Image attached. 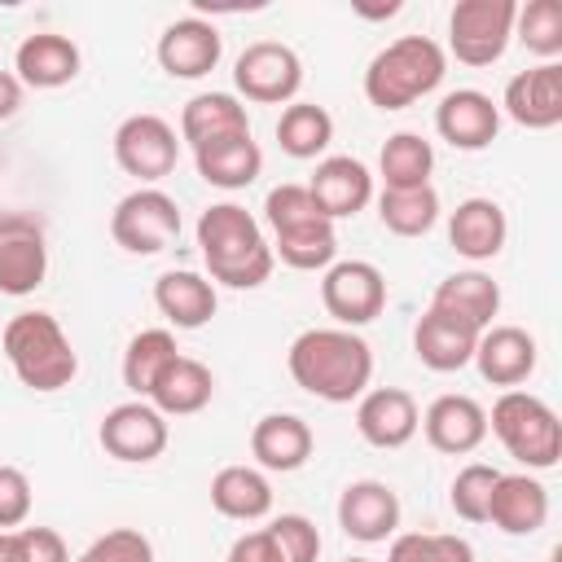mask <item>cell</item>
<instances>
[{"mask_svg": "<svg viewBox=\"0 0 562 562\" xmlns=\"http://www.w3.org/2000/svg\"><path fill=\"white\" fill-rule=\"evenodd\" d=\"M422 426L417 400L400 386H373L356 404V430L373 448H404Z\"/></svg>", "mask_w": 562, "mask_h": 562, "instance_id": "cell-17", "label": "cell"}, {"mask_svg": "<svg viewBox=\"0 0 562 562\" xmlns=\"http://www.w3.org/2000/svg\"><path fill=\"white\" fill-rule=\"evenodd\" d=\"M48 277L44 228L22 211H0V294H31Z\"/></svg>", "mask_w": 562, "mask_h": 562, "instance_id": "cell-11", "label": "cell"}, {"mask_svg": "<svg viewBox=\"0 0 562 562\" xmlns=\"http://www.w3.org/2000/svg\"><path fill=\"white\" fill-rule=\"evenodd\" d=\"M18 110H22V83H18V75L0 70V123L13 119Z\"/></svg>", "mask_w": 562, "mask_h": 562, "instance_id": "cell-46", "label": "cell"}, {"mask_svg": "<svg viewBox=\"0 0 562 562\" xmlns=\"http://www.w3.org/2000/svg\"><path fill=\"white\" fill-rule=\"evenodd\" d=\"M549 518V492L531 474H501L487 501V522H496L505 536H531Z\"/></svg>", "mask_w": 562, "mask_h": 562, "instance_id": "cell-23", "label": "cell"}, {"mask_svg": "<svg viewBox=\"0 0 562 562\" xmlns=\"http://www.w3.org/2000/svg\"><path fill=\"white\" fill-rule=\"evenodd\" d=\"M0 562H26V536L18 531H0Z\"/></svg>", "mask_w": 562, "mask_h": 562, "instance_id": "cell-47", "label": "cell"}, {"mask_svg": "<svg viewBox=\"0 0 562 562\" xmlns=\"http://www.w3.org/2000/svg\"><path fill=\"white\" fill-rule=\"evenodd\" d=\"M312 215H321V211H316L307 184H277V189L263 198V220L272 224V233H277V228H290V224H303V220H312Z\"/></svg>", "mask_w": 562, "mask_h": 562, "instance_id": "cell-42", "label": "cell"}, {"mask_svg": "<svg viewBox=\"0 0 562 562\" xmlns=\"http://www.w3.org/2000/svg\"><path fill=\"white\" fill-rule=\"evenodd\" d=\"M430 307H439V312H448V316H457V321H465V325H474L483 334L492 325V316L501 312V285L479 268L452 272V277H443L435 285Z\"/></svg>", "mask_w": 562, "mask_h": 562, "instance_id": "cell-28", "label": "cell"}, {"mask_svg": "<svg viewBox=\"0 0 562 562\" xmlns=\"http://www.w3.org/2000/svg\"><path fill=\"white\" fill-rule=\"evenodd\" d=\"M474 364H479V378L492 382V386H518L531 378L536 369V338L518 325H487L479 334V347H474Z\"/></svg>", "mask_w": 562, "mask_h": 562, "instance_id": "cell-20", "label": "cell"}, {"mask_svg": "<svg viewBox=\"0 0 562 562\" xmlns=\"http://www.w3.org/2000/svg\"><path fill=\"white\" fill-rule=\"evenodd\" d=\"M321 303H325V312H329L342 329L369 325V321H378L382 307H386V277H382V268L369 263V259H338V263L325 268Z\"/></svg>", "mask_w": 562, "mask_h": 562, "instance_id": "cell-8", "label": "cell"}, {"mask_svg": "<svg viewBox=\"0 0 562 562\" xmlns=\"http://www.w3.org/2000/svg\"><path fill=\"white\" fill-rule=\"evenodd\" d=\"M224 40L206 18H180L158 35V66L171 79H202L220 66Z\"/></svg>", "mask_w": 562, "mask_h": 562, "instance_id": "cell-18", "label": "cell"}, {"mask_svg": "<svg viewBox=\"0 0 562 562\" xmlns=\"http://www.w3.org/2000/svg\"><path fill=\"white\" fill-rule=\"evenodd\" d=\"M435 132L452 149H487L501 132V105L479 88H457L435 105Z\"/></svg>", "mask_w": 562, "mask_h": 562, "instance_id": "cell-14", "label": "cell"}, {"mask_svg": "<svg viewBox=\"0 0 562 562\" xmlns=\"http://www.w3.org/2000/svg\"><path fill=\"white\" fill-rule=\"evenodd\" d=\"M193 162H198V176L206 184H215V189H246L263 171V149L250 136H228V140L193 149Z\"/></svg>", "mask_w": 562, "mask_h": 562, "instance_id": "cell-30", "label": "cell"}, {"mask_svg": "<svg viewBox=\"0 0 562 562\" xmlns=\"http://www.w3.org/2000/svg\"><path fill=\"white\" fill-rule=\"evenodd\" d=\"M448 57L430 35H400L391 40L364 70V97L378 110H404L443 83Z\"/></svg>", "mask_w": 562, "mask_h": 562, "instance_id": "cell-3", "label": "cell"}, {"mask_svg": "<svg viewBox=\"0 0 562 562\" xmlns=\"http://www.w3.org/2000/svg\"><path fill=\"white\" fill-rule=\"evenodd\" d=\"M31 518V479L18 465H0V531H18Z\"/></svg>", "mask_w": 562, "mask_h": 562, "instance_id": "cell-43", "label": "cell"}, {"mask_svg": "<svg viewBox=\"0 0 562 562\" xmlns=\"http://www.w3.org/2000/svg\"><path fill=\"white\" fill-rule=\"evenodd\" d=\"M180 136L193 149L215 145V140H228V136H250L246 105L233 92H198L184 105V114H180Z\"/></svg>", "mask_w": 562, "mask_h": 562, "instance_id": "cell-26", "label": "cell"}, {"mask_svg": "<svg viewBox=\"0 0 562 562\" xmlns=\"http://www.w3.org/2000/svg\"><path fill=\"white\" fill-rule=\"evenodd\" d=\"M272 237H277L272 241V259H281L285 268H299V272L329 268L334 255H338V233H334V220H325V215H312L303 224L277 228Z\"/></svg>", "mask_w": 562, "mask_h": 562, "instance_id": "cell-31", "label": "cell"}, {"mask_svg": "<svg viewBox=\"0 0 562 562\" xmlns=\"http://www.w3.org/2000/svg\"><path fill=\"white\" fill-rule=\"evenodd\" d=\"M4 356L31 391H61L79 373V356L53 312H18L4 325Z\"/></svg>", "mask_w": 562, "mask_h": 562, "instance_id": "cell-4", "label": "cell"}, {"mask_svg": "<svg viewBox=\"0 0 562 562\" xmlns=\"http://www.w3.org/2000/svg\"><path fill=\"white\" fill-rule=\"evenodd\" d=\"M496 479H501V470H492V465H483V461L465 465V470L452 479V492H448L452 509H457L465 522H487V501H492Z\"/></svg>", "mask_w": 562, "mask_h": 562, "instance_id": "cell-39", "label": "cell"}, {"mask_svg": "<svg viewBox=\"0 0 562 562\" xmlns=\"http://www.w3.org/2000/svg\"><path fill=\"white\" fill-rule=\"evenodd\" d=\"M211 395H215L211 369H206L202 360H193V356H176V360L158 373V382H154V391H149V404H154L162 417H189V413H202V408L211 404Z\"/></svg>", "mask_w": 562, "mask_h": 562, "instance_id": "cell-27", "label": "cell"}, {"mask_svg": "<svg viewBox=\"0 0 562 562\" xmlns=\"http://www.w3.org/2000/svg\"><path fill=\"white\" fill-rule=\"evenodd\" d=\"M514 0H461L448 13V48L465 66H492L505 57L514 35Z\"/></svg>", "mask_w": 562, "mask_h": 562, "instance_id": "cell-6", "label": "cell"}, {"mask_svg": "<svg viewBox=\"0 0 562 562\" xmlns=\"http://www.w3.org/2000/svg\"><path fill=\"white\" fill-rule=\"evenodd\" d=\"M474 347H479V329L439 312V307H426V316L417 321L413 329V351L426 369L435 373H457L474 360Z\"/></svg>", "mask_w": 562, "mask_h": 562, "instance_id": "cell-19", "label": "cell"}, {"mask_svg": "<svg viewBox=\"0 0 562 562\" xmlns=\"http://www.w3.org/2000/svg\"><path fill=\"white\" fill-rule=\"evenodd\" d=\"M329 140H334V119H329L325 105L294 101V105L281 110V119H277V145L290 158H316V154H325Z\"/></svg>", "mask_w": 562, "mask_h": 562, "instance_id": "cell-35", "label": "cell"}, {"mask_svg": "<svg viewBox=\"0 0 562 562\" xmlns=\"http://www.w3.org/2000/svg\"><path fill=\"white\" fill-rule=\"evenodd\" d=\"M378 171H382V184L386 189H417V184H430V171H435V149L426 136L417 132H395L386 136L382 154H378Z\"/></svg>", "mask_w": 562, "mask_h": 562, "instance_id": "cell-34", "label": "cell"}, {"mask_svg": "<svg viewBox=\"0 0 562 562\" xmlns=\"http://www.w3.org/2000/svg\"><path fill=\"white\" fill-rule=\"evenodd\" d=\"M514 31L527 53L558 57L562 53V4L558 0H527V9L514 13Z\"/></svg>", "mask_w": 562, "mask_h": 562, "instance_id": "cell-37", "label": "cell"}, {"mask_svg": "<svg viewBox=\"0 0 562 562\" xmlns=\"http://www.w3.org/2000/svg\"><path fill=\"white\" fill-rule=\"evenodd\" d=\"M505 114L518 123V127H531V132H549L562 123V66L558 61H540L522 75H514L505 83Z\"/></svg>", "mask_w": 562, "mask_h": 562, "instance_id": "cell-13", "label": "cell"}, {"mask_svg": "<svg viewBox=\"0 0 562 562\" xmlns=\"http://www.w3.org/2000/svg\"><path fill=\"white\" fill-rule=\"evenodd\" d=\"M338 527L360 544H382L400 527V496L378 479H356L338 496Z\"/></svg>", "mask_w": 562, "mask_h": 562, "instance_id": "cell-15", "label": "cell"}, {"mask_svg": "<svg viewBox=\"0 0 562 562\" xmlns=\"http://www.w3.org/2000/svg\"><path fill=\"white\" fill-rule=\"evenodd\" d=\"M154 303L176 329H202L215 316V285L198 272H162L154 281Z\"/></svg>", "mask_w": 562, "mask_h": 562, "instance_id": "cell-29", "label": "cell"}, {"mask_svg": "<svg viewBox=\"0 0 562 562\" xmlns=\"http://www.w3.org/2000/svg\"><path fill=\"white\" fill-rule=\"evenodd\" d=\"M228 562H281V549L272 544L268 527H259V531H246V536L233 540Z\"/></svg>", "mask_w": 562, "mask_h": 562, "instance_id": "cell-45", "label": "cell"}, {"mask_svg": "<svg viewBox=\"0 0 562 562\" xmlns=\"http://www.w3.org/2000/svg\"><path fill=\"white\" fill-rule=\"evenodd\" d=\"M176 158H180V140H176V127L158 114H132L119 123L114 132V162L136 176L140 184H154L162 176L176 171Z\"/></svg>", "mask_w": 562, "mask_h": 562, "instance_id": "cell-10", "label": "cell"}, {"mask_svg": "<svg viewBox=\"0 0 562 562\" xmlns=\"http://www.w3.org/2000/svg\"><path fill=\"white\" fill-rule=\"evenodd\" d=\"M13 70L22 88H66L79 75V48L57 31H35L18 44Z\"/></svg>", "mask_w": 562, "mask_h": 562, "instance_id": "cell-22", "label": "cell"}, {"mask_svg": "<svg viewBox=\"0 0 562 562\" xmlns=\"http://www.w3.org/2000/svg\"><path fill=\"white\" fill-rule=\"evenodd\" d=\"M422 430L430 439L435 452H448V457H465L474 452L483 439H487V413L479 400L470 395H439L426 417H422Z\"/></svg>", "mask_w": 562, "mask_h": 562, "instance_id": "cell-21", "label": "cell"}, {"mask_svg": "<svg viewBox=\"0 0 562 562\" xmlns=\"http://www.w3.org/2000/svg\"><path fill=\"white\" fill-rule=\"evenodd\" d=\"M347 562H369V558H347Z\"/></svg>", "mask_w": 562, "mask_h": 562, "instance_id": "cell-48", "label": "cell"}, {"mask_svg": "<svg viewBox=\"0 0 562 562\" xmlns=\"http://www.w3.org/2000/svg\"><path fill=\"white\" fill-rule=\"evenodd\" d=\"M26 536V562H70L66 540L53 527H22Z\"/></svg>", "mask_w": 562, "mask_h": 562, "instance_id": "cell-44", "label": "cell"}, {"mask_svg": "<svg viewBox=\"0 0 562 562\" xmlns=\"http://www.w3.org/2000/svg\"><path fill=\"white\" fill-rule=\"evenodd\" d=\"M198 250L211 281L228 290H255L272 277V246L263 241L259 220L237 202H215L198 220Z\"/></svg>", "mask_w": 562, "mask_h": 562, "instance_id": "cell-2", "label": "cell"}, {"mask_svg": "<svg viewBox=\"0 0 562 562\" xmlns=\"http://www.w3.org/2000/svg\"><path fill=\"white\" fill-rule=\"evenodd\" d=\"M386 562H474V549L448 531H404L391 540Z\"/></svg>", "mask_w": 562, "mask_h": 562, "instance_id": "cell-38", "label": "cell"}, {"mask_svg": "<svg viewBox=\"0 0 562 562\" xmlns=\"http://www.w3.org/2000/svg\"><path fill=\"white\" fill-rule=\"evenodd\" d=\"M312 426L294 413H268L255 422L250 430V452L263 470H277V474H290L299 470L307 457H312Z\"/></svg>", "mask_w": 562, "mask_h": 562, "instance_id": "cell-25", "label": "cell"}, {"mask_svg": "<svg viewBox=\"0 0 562 562\" xmlns=\"http://www.w3.org/2000/svg\"><path fill=\"white\" fill-rule=\"evenodd\" d=\"M211 505L224 514V518H237V522H255L272 509V483L255 470V465H224L215 479H211Z\"/></svg>", "mask_w": 562, "mask_h": 562, "instance_id": "cell-32", "label": "cell"}, {"mask_svg": "<svg viewBox=\"0 0 562 562\" xmlns=\"http://www.w3.org/2000/svg\"><path fill=\"white\" fill-rule=\"evenodd\" d=\"M233 83L246 101L255 105H285L294 101V92L303 88V61L290 44H277V40H259L250 44L237 66H233Z\"/></svg>", "mask_w": 562, "mask_h": 562, "instance_id": "cell-9", "label": "cell"}, {"mask_svg": "<svg viewBox=\"0 0 562 562\" xmlns=\"http://www.w3.org/2000/svg\"><path fill=\"white\" fill-rule=\"evenodd\" d=\"M307 193H312V202L325 220H347V215L364 211V202L373 198V176L360 158L334 154V158L316 162V171L307 180Z\"/></svg>", "mask_w": 562, "mask_h": 562, "instance_id": "cell-16", "label": "cell"}, {"mask_svg": "<svg viewBox=\"0 0 562 562\" xmlns=\"http://www.w3.org/2000/svg\"><path fill=\"white\" fill-rule=\"evenodd\" d=\"M290 378L325 400V404H351L369 391V378H373V351L369 342L356 334V329H342V325H329V329H303L294 342H290Z\"/></svg>", "mask_w": 562, "mask_h": 562, "instance_id": "cell-1", "label": "cell"}, {"mask_svg": "<svg viewBox=\"0 0 562 562\" xmlns=\"http://www.w3.org/2000/svg\"><path fill=\"white\" fill-rule=\"evenodd\" d=\"M110 237L127 250V255H158L180 237V206L176 198H167L154 184L132 189L127 198H119L114 215H110Z\"/></svg>", "mask_w": 562, "mask_h": 562, "instance_id": "cell-7", "label": "cell"}, {"mask_svg": "<svg viewBox=\"0 0 562 562\" xmlns=\"http://www.w3.org/2000/svg\"><path fill=\"white\" fill-rule=\"evenodd\" d=\"M378 220L395 237H422L439 220V193L430 184H417V189H382Z\"/></svg>", "mask_w": 562, "mask_h": 562, "instance_id": "cell-36", "label": "cell"}, {"mask_svg": "<svg viewBox=\"0 0 562 562\" xmlns=\"http://www.w3.org/2000/svg\"><path fill=\"white\" fill-rule=\"evenodd\" d=\"M505 237H509V220H505V211L492 198H465V202H457V211L448 220V241H452L457 255H465L474 263L496 259L501 246H505Z\"/></svg>", "mask_w": 562, "mask_h": 562, "instance_id": "cell-24", "label": "cell"}, {"mask_svg": "<svg viewBox=\"0 0 562 562\" xmlns=\"http://www.w3.org/2000/svg\"><path fill=\"white\" fill-rule=\"evenodd\" d=\"M79 562H154V544L136 531V527H114L105 536H97Z\"/></svg>", "mask_w": 562, "mask_h": 562, "instance_id": "cell-41", "label": "cell"}, {"mask_svg": "<svg viewBox=\"0 0 562 562\" xmlns=\"http://www.w3.org/2000/svg\"><path fill=\"white\" fill-rule=\"evenodd\" d=\"M176 356H180V347H176V334H171V329H140V334L127 342V351H123V386H127L136 400H149L158 373H162Z\"/></svg>", "mask_w": 562, "mask_h": 562, "instance_id": "cell-33", "label": "cell"}, {"mask_svg": "<svg viewBox=\"0 0 562 562\" xmlns=\"http://www.w3.org/2000/svg\"><path fill=\"white\" fill-rule=\"evenodd\" d=\"M272 544L281 549V562H316L321 558V531L303 514H281L268 522Z\"/></svg>", "mask_w": 562, "mask_h": 562, "instance_id": "cell-40", "label": "cell"}, {"mask_svg": "<svg viewBox=\"0 0 562 562\" xmlns=\"http://www.w3.org/2000/svg\"><path fill=\"white\" fill-rule=\"evenodd\" d=\"M487 426L505 443V452L514 461H522L527 470H553L558 457H562V422L531 391H505L492 404Z\"/></svg>", "mask_w": 562, "mask_h": 562, "instance_id": "cell-5", "label": "cell"}, {"mask_svg": "<svg viewBox=\"0 0 562 562\" xmlns=\"http://www.w3.org/2000/svg\"><path fill=\"white\" fill-rule=\"evenodd\" d=\"M97 439L114 461L145 465V461L162 457V448H167V417L149 400H127L101 417Z\"/></svg>", "mask_w": 562, "mask_h": 562, "instance_id": "cell-12", "label": "cell"}]
</instances>
